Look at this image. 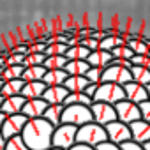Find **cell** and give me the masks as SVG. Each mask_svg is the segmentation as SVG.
I'll return each mask as SVG.
<instances>
[{"label":"cell","mask_w":150,"mask_h":150,"mask_svg":"<svg viewBox=\"0 0 150 150\" xmlns=\"http://www.w3.org/2000/svg\"><path fill=\"white\" fill-rule=\"evenodd\" d=\"M53 131L55 125L50 124L44 117L28 118L21 136L28 150H48L53 146Z\"/></svg>","instance_id":"cell-1"},{"label":"cell","mask_w":150,"mask_h":150,"mask_svg":"<svg viewBox=\"0 0 150 150\" xmlns=\"http://www.w3.org/2000/svg\"><path fill=\"white\" fill-rule=\"evenodd\" d=\"M108 139V132L106 127L97 124V122H88L81 127H78V134H76V143H87L92 146H97L99 143Z\"/></svg>","instance_id":"cell-2"},{"label":"cell","mask_w":150,"mask_h":150,"mask_svg":"<svg viewBox=\"0 0 150 150\" xmlns=\"http://www.w3.org/2000/svg\"><path fill=\"white\" fill-rule=\"evenodd\" d=\"M92 120H94L92 110H90V106H85V104H69V106H65L64 115H62L64 124H72L78 127H81Z\"/></svg>","instance_id":"cell-3"},{"label":"cell","mask_w":150,"mask_h":150,"mask_svg":"<svg viewBox=\"0 0 150 150\" xmlns=\"http://www.w3.org/2000/svg\"><path fill=\"white\" fill-rule=\"evenodd\" d=\"M122 99H125L124 85L111 83V81L99 83V88H97V92L94 96V101H101V103H108V104H117Z\"/></svg>","instance_id":"cell-4"},{"label":"cell","mask_w":150,"mask_h":150,"mask_svg":"<svg viewBox=\"0 0 150 150\" xmlns=\"http://www.w3.org/2000/svg\"><path fill=\"white\" fill-rule=\"evenodd\" d=\"M76 134H78V125L72 124H60L53 131V146L69 150L74 143H76Z\"/></svg>","instance_id":"cell-5"},{"label":"cell","mask_w":150,"mask_h":150,"mask_svg":"<svg viewBox=\"0 0 150 150\" xmlns=\"http://www.w3.org/2000/svg\"><path fill=\"white\" fill-rule=\"evenodd\" d=\"M92 117H94V122L101 124V125H108L115 120H118L117 117V110H115V104H108V103H101V101H94L92 106Z\"/></svg>","instance_id":"cell-6"},{"label":"cell","mask_w":150,"mask_h":150,"mask_svg":"<svg viewBox=\"0 0 150 150\" xmlns=\"http://www.w3.org/2000/svg\"><path fill=\"white\" fill-rule=\"evenodd\" d=\"M115 110H117V117L120 122H125V124H132L136 120L141 118V110H139V104L138 103H132L129 99H122L115 104Z\"/></svg>","instance_id":"cell-7"},{"label":"cell","mask_w":150,"mask_h":150,"mask_svg":"<svg viewBox=\"0 0 150 150\" xmlns=\"http://www.w3.org/2000/svg\"><path fill=\"white\" fill-rule=\"evenodd\" d=\"M103 81H111V83L125 85V83L132 81L131 69H129V67H124V65L110 64V65L104 67V71H103Z\"/></svg>","instance_id":"cell-8"},{"label":"cell","mask_w":150,"mask_h":150,"mask_svg":"<svg viewBox=\"0 0 150 150\" xmlns=\"http://www.w3.org/2000/svg\"><path fill=\"white\" fill-rule=\"evenodd\" d=\"M28 122V117L23 115V113H16V115H7L6 120H4V125H2V132L6 139L13 138V136H18L23 132L25 125Z\"/></svg>","instance_id":"cell-9"},{"label":"cell","mask_w":150,"mask_h":150,"mask_svg":"<svg viewBox=\"0 0 150 150\" xmlns=\"http://www.w3.org/2000/svg\"><path fill=\"white\" fill-rule=\"evenodd\" d=\"M106 132H108V139L113 141V143H118V145L124 143V141L132 139L129 124L120 122V120H115V122L108 124V125H106Z\"/></svg>","instance_id":"cell-10"},{"label":"cell","mask_w":150,"mask_h":150,"mask_svg":"<svg viewBox=\"0 0 150 150\" xmlns=\"http://www.w3.org/2000/svg\"><path fill=\"white\" fill-rule=\"evenodd\" d=\"M124 90H125V99L132 101V103H143L148 99V90L145 85L138 83V81H129L124 85Z\"/></svg>","instance_id":"cell-11"},{"label":"cell","mask_w":150,"mask_h":150,"mask_svg":"<svg viewBox=\"0 0 150 150\" xmlns=\"http://www.w3.org/2000/svg\"><path fill=\"white\" fill-rule=\"evenodd\" d=\"M48 106H50V103L44 101L42 97H39V99H27L21 113L27 115L28 118H39V117L44 115V111H46Z\"/></svg>","instance_id":"cell-12"},{"label":"cell","mask_w":150,"mask_h":150,"mask_svg":"<svg viewBox=\"0 0 150 150\" xmlns=\"http://www.w3.org/2000/svg\"><path fill=\"white\" fill-rule=\"evenodd\" d=\"M129 127H131V134H132L134 141H138L141 145L146 143V141H150V122L139 118V120L129 124Z\"/></svg>","instance_id":"cell-13"},{"label":"cell","mask_w":150,"mask_h":150,"mask_svg":"<svg viewBox=\"0 0 150 150\" xmlns=\"http://www.w3.org/2000/svg\"><path fill=\"white\" fill-rule=\"evenodd\" d=\"M69 96V90L64 85H55V87H46L42 99L48 101L50 104H60L65 101V97Z\"/></svg>","instance_id":"cell-14"},{"label":"cell","mask_w":150,"mask_h":150,"mask_svg":"<svg viewBox=\"0 0 150 150\" xmlns=\"http://www.w3.org/2000/svg\"><path fill=\"white\" fill-rule=\"evenodd\" d=\"M25 103H27V99H25L21 94H18V96H9V97L4 99L2 111H4L6 115H16V113H21Z\"/></svg>","instance_id":"cell-15"},{"label":"cell","mask_w":150,"mask_h":150,"mask_svg":"<svg viewBox=\"0 0 150 150\" xmlns=\"http://www.w3.org/2000/svg\"><path fill=\"white\" fill-rule=\"evenodd\" d=\"M87 62L90 65H96V67H108L111 62H113V53L111 51H106V50H94L90 51Z\"/></svg>","instance_id":"cell-16"},{"label":"cell","mask_w":150,"mask_h":150,"mask_svg":"<svg viewBox=\"0 0 150 150\" xmlns=\"http://www.w3.org/2000/svg\"><path fill=\"white\" fill-rule=\"evenodd\" d=\"M46 87L48 85L42 80H39V81H25V87L21 90V96L25 99H39V97H42Z\"/></svg>","instance_id":"cell-17"},{"label":"cell","mask_w":150,"mask_h":150,"mask_svg":"<svg viewBox=\"0 0 150 150\" xmlns=\"http://www.w3.org/2000/svg\"><path fill=\"white\" fill-rule=\"evenodd\" d=\"M88 78L83 76V74H69L67 80L64 81V87L69 92H85L87 85H88Z\"/></svg>","instance_id":"cell-18"},{"label":"cell","mask_w":150,"mask_h":150,"mask_svg":"<svg viewBox=\"0 0 150 150\" xmlns=\"http://www.w3.org/2000/svg\"><path fill=\"white\" fill-rule=\"evenodd\" d=\"M69 74L65 72V69H48L42 81L48 87H55V85H64V81L67 80Z\"/></svg>","instance_id":"cell-19"},{"label":"cell","mask_w":150,"mask_h":150,"mask_svg":"<svg viewBox=\"0 0 150 150\" xmlns=\"http://www.w3.org/2000/svg\"><path fill=\"white\" fill-rule=\"evenodd\" d=\"M64 110H65V104H64V103H60V104H50V106L46 108V111H44V115H42V117H44L50 124H53V125L57 127V125H60V124H62Z\"/></svg>","instance_id":"cell-20"},{"label":"cell","mask_w":150,"mask_h":150,"mask_svg":"<svg viewBox=\"0 0 150 150\" xmlns=\"http://www.w3.org/2000/svg\"><path fill=\"white\" fill-rule=\"evenodd\" d=\"M23 87H25V80H23V78H16V80H4L2 96H4V97L18 96V94H21Z\"/></svg>","instance_id":"cell-21"},{"label":"cell","mask_w":150,"mask_h":150,"mask_svg":"<svg viewBox=\"0 0 150 150\" xmlns=\"http://www.w3.org/2000/svg\"><path fill=\"white\" fill-rule=\"evenodd\" d=\"M46 71H48V69H46L44 65H28V67H25L21 78H23L25 81H39V80L44 78Z\"/></svg>","instance_id":"cell-22"},{"label":"cell","mask_w":150,"mask_h":150,"mask_svg":"<svg viewBox=\"0 0 150 150\" xmlns=\"http://www.w3.org/2000/svg\"><path fill=\"white\" fill-rule=\"evenodd\" d=\"M90 55V50L85 46V44H74V46H69V50L65 51V57L69 60H87Z\"/></svg>","instance_id":"cell-23"},{"label":"cell","mask_w":150,"mask_h":150,"mask_svg":"<svg viewBox=\"0 0 150 150\" xmlns=\"http://www.w3.org/2000/svg\"><path fill=\"white\" fill-rule=\"evenodd\" d=\"M65 72L67 74H87V71L90 69V64L87 60H67L65 64Z\"/></svg>","instance_id":"cell-24"},{"label":"cell","mask_w":150,"mask_h":150,"mask_svg":"<svg viewBox=\"0 0 150 150\" xmlns=\"http://www.w3.org/2000/svg\"><path fill=\"white\" fill-rule=\"evenodd\" d=\"M131 74H132V81H138V83H141L145 87L150 83V67L132 65L131 67Z\"/></svg>","instance_id":"cell-25"},{"label":"cell","mask_w":150,"mask_h":150,"mask_svg":"<svg viewBox=\"0 0 150 150\" xmlns=\"http://www.w3.org/2000/svg\"><path fill=\"white\" fill-rule=\"evenodd\" d=\"M94 99L90 96H87L85 92H69V96L65 97L64 104L69 106V104H85V106H92Z\"/></svg>","instance_id":"cell-26"},{"label":"cell","mask_w":150,"mask_h":150,"mask_svg":"<svg viewBox=\"0 0 150 150\" xmlns=\"http://www.w3.org/2000/svg\"><path fill=\"white\" fill-rule=\"evenodd\" d=\"M67 60L69 58L65 55H46V60H44L42 65L46 69H64Z\"/></svg>","instance_id":"cell-27"},{"label":"cell","mask_w":150,"mask_h":150,"mask_svg":"<svg viewBox=\"0 0 150 150\" xmlns=\"http://www.w3.org/2000/svg\"><path fill=\"white\" fill-rule=\"evenodd\" d=\"M127 46L134 51V55H148L150 53V46L145 39L138 37V39H131L127 41Z\"/></svg>","instance_id":"cell-28"},{"label":"cell","mask_w":150,"mask_h":150,"mask_svg":"<svg viewBox=\"0 0 150 150\" xmlns=\"http://www.w3.org/2000/svg\"><path fill=\"white\" fill-rule=\"evenodd\" d=\"M23 71L25 65L23 64H16V65H6L4 67V74H2V80H16L23 76Z\"/></svg>","instance_id":"cell-29"},{"label":"cell","mask_w":150,"mask_h":150,"mask_svg":"<svg viewBox=\"0 0 150 150\" xmlns=\"http://www.w3.org/2000/svg\"><path fill=\"white\" fill-rule=\"evenodd\" d=\"M6 150H28V146H27L23 136L18 134V136H13V138L7 139V143H6Z\"/></svg>","instance_id":"cell-30"},{"label":"cell","mask_w":150,"mask_h":150,"mask_svg":"<svg viewBox=\"0 0 150 150\" xmlns=\"http://www.w3.org/2000/svg\"><path fill=\"white\" fill-rule=\"evenodd\" d=\"M69 50V44L65 42H48L46 46V55H65V51Z\"/></svg>","instance_id":"cell-31"},{"label":"cell","mask_w":150,"mask_h":150,"mask_svg":"<svg viewBox=\"0 0 150 150\" xmlns=\"http://www.w3.org/2000/svg\"><path fill=\"white\" fill-rule=\"evenodd\" d=\"M111 53H113V58H127V60H131V58L134 57V51H132L127 44L115 46V48L111 50Z\"/></svg>","instance_id":"cell-32"},{"label":"cell","mask_w":150,"mask_h":150,"mask_svg":"<svg viewBox=\"0 0 150 150\" xmlns=\"http://www.w3.org/2000/svg\"><path fill=\"white\" fill-rule=\"evenodd\" d=\"M46 60V53H28L25 57V62L23 65L28 67V65H42Z\"/></svg>","instance_id":"cell-33"},{"label":"cell","mask_w":150,"mask_h":150,"mask_svg":"<svg viewBox=\"0 0 150 150\" xmlns=\"http://www.w3.org/2000/svg\"><path fill=\"white\" fill-rule=\"evenodd\" d=\"M103 67H96V65H90V69L87 71L85 76L88 78L90 83H103Z\"/></svg>","instance_id":"cell-34"},{"label":"cell","mask_w":150,"mask_h":150,"mask_svg":"<svg viewBox=\"0 0 150 150\" xmlns=\"http://www.w3.org/2000/svg\"><path fill=\"white\" fill-rule=\"evenodd\" d=\"M46 46H48L46 41H42V39H35V41L30 44V53H44V51H46Z\"/></svg>","instance_id":"cell-35"},{"label":"cell","mask_w":150,"mask_h":150,"mask_svg":"<svg viewBox=\"0 0 150 150\" xmlns=\"http://www.w3.org/2000/svg\"><path fill=\"white\" fill-rule=\"evenodd\" d=\"M132 65H143V67H150V55H134L131 58Z\"/></svg>","instance_id":"cell-36"},{"label":"cell","mask_w":150,"mask_h":150,"mask_svg":"<svg viewBox=\"0 0 150 150\" xmlns=\"http://www.w3.org/2000/svg\"><path fill=\"white\" fill-rule=\"evenodd\" d=\"M120 148H122V150H145L143 145L138 143V141H134V139H129V141L120 143Z\"/></svg>","instance_id":"cell-37"},{"label":"cell","mask_w":150,"mask_h":150,"mask_svg":"<svg viewBox=\"0 0 150 150\" xmlns=\"http://www.w3.org/2000/svg\"><path fill=\"white\" fill-rule=\"evenodd\" d=\"M25 57L23 53H11L7 57V65H16V64H23L25 62Z\"/></svg>","instance_id":"cell-38"},{"label":"cell","mask_w":150,"mask_h":150,"mask_svg":"<svg viewBox=\"0 0 150 150\" xmlns=\"http://www.w3.org/2000/svg\"><path fill=\"white\" fill-rule=\"evenodd\" d=\"M139 110H141V118L146 120V122H150V99L139 103Z\"/></svg>","instance_id":"cell-39"},{"label":"cell","mask_w":150,"mask_h":150,"mask_svg":"<svg viewBox=\"0 0 150 150\" xmlns=\"http://www.w3.org/2000/svg\"><path fill=\"white\" fill-rule=\"evenodd\" d=\"M96 150H122V148H120V145H118V143H113V141L106 139V141L99 143V145L96 146Z\"/></svg>","instance_id":"cell-40"},{"label":"cell","mask_w":150,"mask_h":150,"mask_svg":"<svg viewBox=\"0 0 150 150\" xmlns=\"http://www.w3.org/2000/svg\"><path fill=\"white\" fill-rule=\"evenodd\" d=\"M80 42H81V44H85L90 51L99 50V41H97V39H94V37H85V39H81Z\"/></svg>","instance_id":"cell-41"},{"label":"cell","mask_w":150,"mask_h":150,"mask_svg":"<svg viewBox=\"0 0 150 150\" xmlns=\"http://www.w3.org/2000/svg\"><path fill=\"white\" fill-rule=\"evenodd\" d=\"M2 37H4V41H6V44H7V48H14V46H16V39H14V35H13V32H9V34H4Z\"/></svg>","instance_id":"cell-42"},{"label":"cell","mask_w":150,"mask_h":150,"mask_svg":"<svg viewBox=\"0 0 150 150\" xmlns=\"http://www.w3.org/2000/svg\"><path fill=\"white\" fill-rule=\"evenodd\" d=\"M97 88H99V83H88V85H87V88H85V94H87V96H90V97L94 99V96H96Z\"/></svg>","instance_id":"cell-43"},{"label":"cell","mask_w":150,"mask_h":150,"mask_svg":"<svg viewBox=\"0 0 150 150\" xmlns=\"http://www.w3.org/2000/svg\"><path fill=\"white\" fill-rule=\"evenodd\" d=\"M69 150H96V146L87 145V143H74Z\"/></svg>","instance_id":"cell-44"},{"label":"cell","mask_w":150,"mask_h":150,"mask_svg":"<svg viewBox=\"0 0 150 150\" xmlns=\"http://www.w3.org/2000/svg\"><path fill=\"white\" fill-rule=\"evenodd\" d=\"M6 143H7V139L4 138L2 132H0V150H6Z\"/></svg>","instance_id":"cell-45"},{"label":"cell","mask_w":150,"mask_h":150,"mask_svg":"<svg viewBox=\"0 0 150 150\" xmlns=\"http://www.w3.org/2000/svg\"><path fill=\"white\" fill-rule=\"evenodd\" d=\"M6 117H7V115H6L4 111H0V131H2V125H4V120H6Z\"/></svg>","instance_id":"cell-46"},{"label":"cell","mask_w":150,"mask_h":150,"mask_svg":"<svg viewBox=\"0 0 150 150\" xmlns=\"http://www.w3.org/2000/svg\"><path fill=\"white\" fill-rule=\"evenodd\" d=\"M6 65H7V58L0 55V67H6Z\"/></svg>","instance_id":"cell-47"},{"label":"cell","mask_w":150,"mask_h":150,"mask_svg":"<svg viewBox=\"0 0 150 150\" xmlns=\"http://www.w3.org/2000/svg\"><path fill=\"white\" fill-rule=\"evenodd\" d=\"M4 99H6V97H4L2 94H0V111H2V104H4Z\"/></svg>","instance_id":"cell-48"},{"label":"cell","mask_w":150,"mask_h":150,"mask_svg":"<svg viewBox=\"0 0 150 150\" xmlns=\"http://www.w3.org/2000/svg\"><path fill=\"white\" fill-rule=\"evenodd\" d=\"M143 148H145V150H150V141H146V143H143Z\"/></svg>","instance_id":"cell-49"},{"label":"cell","mask_w":150,"mask_h":150,"mask_svg":"<svg viewBox=\"0 0 150 150\" xmlns=\"http://www.w3.org/2000/svg\"><path fill=\"white\" fill-rule=\"evenodd\" d=\"M2 87H4V80L0 78V94H2Z\"/></svg>","instance_id":"cell-50"},{"label":"cell","mask_w":150,"mask_h":150,"mask_svg":"<svg viewBox=\"0 0 150 150\" xmlns=\"http://www.w3.org/2000/svg\"><path fill=\"white\" fill-rule=\"evenodd\" d=\"M48 150H64V148H58V146H51V148H48Z\"/></svg>","instance_id":"cell-51"},{"label":"cell","mask_w":150,"mask_h":150,"mask_svg":"<svg viewBox=\"0 0 150 150\" xmlns=\"http://www.w3.org/2000/svg\"><path fill=\"white\" fill-rule=\"evenodd\" d=\"M146 90H148V99H150V83L146 85Z\"/></svg>","instance_id":"cell-52"},{"label":"cell","mask_w":150,"mask_h":150,"mask_svg":"<svg viewBox=\"0 0 150 150\" xmlns=\"http://www.w3.org/2000/svg\"><path fill=\"white\" fill-rule=\"evenodd\" d=\"M2 74H4V67H0V78H2Z\"/></svg>","instance_id":"cell-53"}]
</instances>
